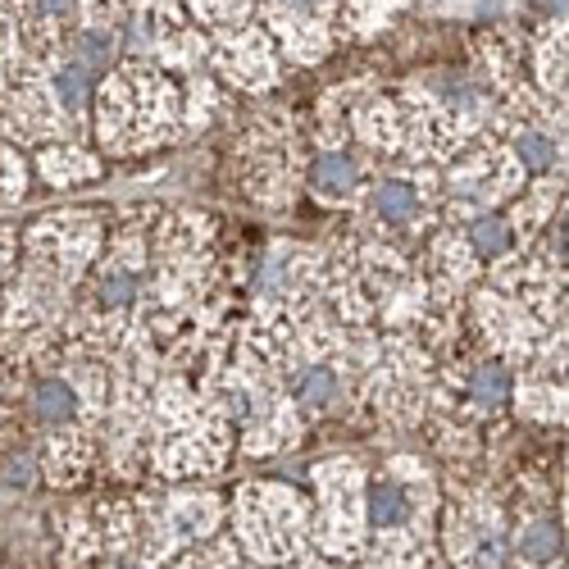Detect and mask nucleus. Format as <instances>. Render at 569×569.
Returning <instances> with one entry per match:
<instances>
[{
	"label": "nucleus",
	"mask_w": 569,
	"mask_h": 569,
	"mask_svg": "<svg viewBox=\"0 0 569 569\" xmlns=\"http://www.w3.org/2000/svg\"><path fill=\"white\" fill-rule=\"evenodd\" d=\"M292 397L301 401V410H323V406H333L338 397V373L328 369V365H306L292 373Z\"/></svg>",
	"instance_id": "obj_5"
},
{
	"label": "nucleus",
	"mask_w": 569,
	"mask_h": 569,
	"mask_svg": "<svg viewBox=\"0 0 569 569\" xmlns=\"http://www.w3.org/2000/svg\"><path fill=\"white\" fill-rule=\"evenodd\" d=\"M78 56H82V69L91 73V69H106L110 60H114V41L106 37V32H87L82 41H78Z\"/></svg>",
	"instance_id": "obj_13"
},
{
	"label": "nucleus",
	"mask_w": 569,
	"mask_h": 569,
	"mask_svg": "<svg viewBox=\"0 0 569 569\" xmlns=\"http://www.w3.org/2000/svg\"><path fill=\"white\" fill-rule=\"evenodd\" d=\"M538 69L547 78V87H560L565 73H569V32H551L547 46L538 51Z\"/></svg>",
	"instance_id": "obj_10"
},
{
	"label": "nucleus",
	"mask_w": 569,
	"mask_h": 569,
	"mask_svg": "<svg viewBox=\"0 0 569 569\" xmlns=\"http://www.w3.org/2000/svg\"><path fill=\"white\" fill-rule=\"evenodd\" d=\"M510 242H515V228L506 219H497V214H479L469 223V247L479 251L483 260H501L510 251Z\"/></svg>",
	"instance_id": "obj_8"
},
{
	"label": "nucleus",
	"mask_w": 569,
	"mask_h": 569,
	"mask_svg": "<svg viewBox=\"0 0 569 569\" xmlns=\"http://www.w3.org/2000/svg\"><path fill=\"white\" fill-rule=\"evenodd\" d=\"M560 373H565V388H569V360H565V369H560Z\"/></svg>",
	"instance_id": "obj_15"
},
{
	"label": "nucleus",
	"mask_w": 569,
	"mask_h": 569,
	"mask_svg": "<svg viewBox=\"0 0 569 569\" xmlns=\"http://www.w3.org/2000/svg\"><path fill=\"white\" fill-rule=\"evenodd\" d=\"M32 410L46 423H73L78 415V392L64 383V378H41L37 392H32Z\"/></svg>",
	"instance_id": "obj_7"
},
{
	"label": "nucleus",
	"mask_w": 569,
	"mask_h": 569,
	"mask_svg": "<svg viewBox=\"0 0 569 569\" xmlns=\"http://www.w3.org/2000/svg\"><path fill=\"white\" fill-rule=\"evenodd\" d=\"M97 301L101 306H132L137 301V278L128 269H114L101 278V288H97Z\"/></svg>",
	"instance_id": "obj_12"
},
{
	"label": "nucleus",
	"mask_w": 569,
	"mask_h": 569,
	"mask_svg": "<svg viewBox=\"0 0 569 569\" xmlns=\"http://www.w3.org/2000/svg\"><path fill=\"white\" fill-rule=\"evenodd\" d=\"M551 247H556L560 260H569V219H560V223L551 228Z\"/></svg>",
	"instance_id": "obj_14"
},
{
	"label": "nucleus",
	"mask_w": 569,
	"mask_h": 569,
	"mask_svg": "<svg viewBox=\"0 0 569 569\" xmlns=\"http://www.w3.org/2000/svg\"><path fill=\"white\" fill-rule=\"evenodd\" d=\"M515 164L519 169H533V173H542V169H551L556 164V141L547 137V132H519L515 137Z\"/></svg>",
	"instance_id": "obj_9"
},
{
	"label": "nucleus",
	"mask_w": 569,
	"mask_h": 569,
	"mask_svg": "<svg viewBox=\"0 0 569 569\" xmlns=\"http://www.w3.org/2000/svg\"><path fill=\"white\" fill-rule=\"evenodd\" d=\"M373 214L383 223H410L419 214V192L401 178H388L373 187Z\"/></svg>",
	"instance_id": "obj_6"
},
{
	"label": "nucleus",
	"mask_w": 569,
	"mask_h": 569,
	"mask_svg": "<svg viewBox=\"0 0 569 569\" xmlns=\"http://www.w3.org/2000/svg\"><path fill=\"white\" fill-rule=\"evenodd\" d=\"M356 178H360V164L347 151H328V156L315 160V187H319V197H328V201L351 197Z\"/></svg>",
	"instance_id": "obj_4"
},
{
	"label": "nucleus",
	"mask_w": 569,
	"mask_h": 569,
	"mask_svg": "<svg viewBox=\"0 0 569 569\" xmlns=\"http://www.w3.org/2000/svg\"><path fill=\"white\" fill-rule=\"evenodd\" d=\"M410 519V492L392 479L369 483V525L373 529H401Z\"/></svg>",
	"instance_id": "obj_3"
},
{
	"label": "nucleus",
	"mask_w": 569,
	"mask_h": 569,
	"mask_svg": "<svg viewBox=\"0 0 569 569\" xmlns=\"http://www.w3.org/2000/svg\"><path fill=\"white\" fill-rule=\"evenodd\" d=\"M56 97L64 110H82L87 106V69L82 64H60L56 73Z\"/></svg>",
	"instance_id": "obj_11"
},
{
	"label": "nucleus",
	"mask_w": 569,
	"mask_h": 569,
	"mask_svg": "<svg viewBox=\"0 0 569 569\" xmlns=\"http://www.w3.org/2000/svg\"><path fill=\"white\" fill-rule=\"evenodd\" d=\"M560 551H565V529L551 515H538L519 529V556H525L529 565H551Z\"/></svg>",
	"instance_id": "obj_2"
},
{
	"label": "nucleus",
	"mask_w": 569,
	"mask_h": 569,
	"mask_svg": "<svg viewBox=\"0 0 569 569\" xmlns=\"http://www.w3.org/2000/svg\"><path fill=\"white\" fill-rule=\"evenodd\" d=\"M515 392V373L501 365V360H488L469 373V401L479 410H501Z\"/></svg>",
	"instance_id": "obj_1"
}]
</instances>
